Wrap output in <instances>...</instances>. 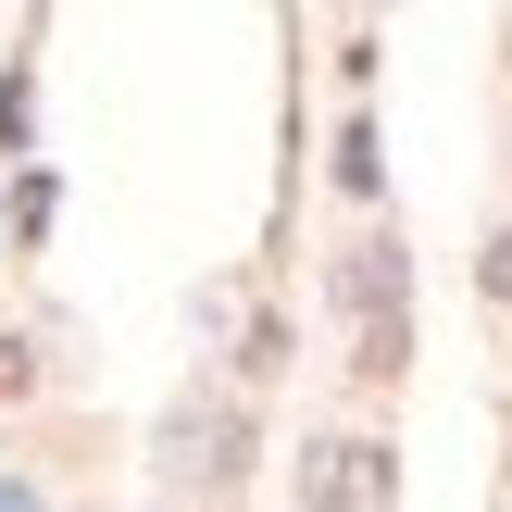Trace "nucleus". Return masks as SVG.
<instances>
[{
  "label": "nucleus",
  "mask_w": 512,
  "mask_h": 512,
  "mask_svg": "<svg viewBox=\"0 0 512 512\" xmlns=\"http://www.w3.org/2000/svg\"><path fill=\"white\" fill-rule=\"evenodd\" d=\"M338 300H350V325H388V313H400V250L363 238V250L338 263Z\"/></svg>",
  "instance_id": "nucleus-3"
},
{
  "label": "nucleus",
  "mask_w": 512,
  "mask_h": 512,
  "mask_svg": "<svg viewBox=\"0 0 512 512\" xmlns=\"http://www.w3.org/2000/svg\"><path fill=\"white\" fill-rule=\"evenodd\" d=\"M475 288H488V300H512V225L488 238V263H475Z\"/></svg>",
  "instance_id": "nucleus-5"
},
{
  "label": "nucleus",
  "mask_w": 512,
  "mask_h": 512,
  "mask_svg": "<svg viewBox=\"0 0 512 512\" xmlns=\"http://www.w3.org/2000/svg\"><path fill=\"white\" fill-rule=\"evenodd\" d=\"M325 175H338L350 200H375V175H388V163H375V125H338V163H325Z\"/></svg>",
  "instance_id": "nucleus-4"
},
{
  "label": "nucleus",
  "mask_w": 512,
  "mask_h": 512,
  "mask_svg": "<svg viewBox=\"0 0 512 512\" xmlns=\"http://www.w3.org/2000/svg\"><path fill=\"white\" fill-rule=\"evenodd\" d=\"M238 463H250V425L225 400H175L163 413V475L175 488H238Z\"/></svg>",
  "instance_id": "nucleus-1"
},
{
  "label": "nucleus",
  "mask_w": 512,
  "mask_h": 512,
  "mask_svg": "<svg viewBox=\"0 0 512 512\" xmlns=\"http://www.w3.org/2000/svg\"><path fill=\"white\" fill-rule=\"evenodd\" d=\"M300 500H313V512H325V500H363V512H375V500H400V475H388L375 438H325L313 463H300Z\"/></svg>",
  "instance_id": "nucleus-2"
}]
</instances>
